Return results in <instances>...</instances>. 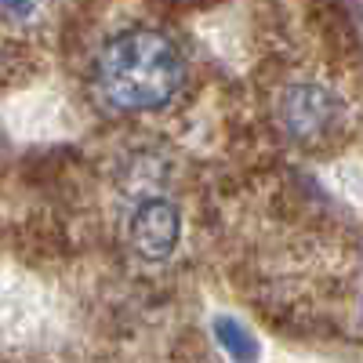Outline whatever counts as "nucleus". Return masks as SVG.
I'll return each instance as SVG.
<instances>
[{"instance_id": "obj_1", "label": "nucleus", "mask_w": 363, "mask_h": 363, "mask_svg": "<svg viewBox=\"0 0 363 363\" xmlns=\"http://www.w3.org/2000/svg\"><path fill=\"white\" fill-rule=\"evenodd\" d=\"M99 91L116 109H157L178 95L186 80L182 51L167 33L157 29H128L116 33L95 62Z\"/></svg>"}, {"instance_id": "obj_2", "label": "nucleus", "mask_w": 363, "mask_h": 363, "mask_svg": "<svg viewBox=\"0 0 363 363\" xmlns=\"http://www.w3.org/2000/svg\"><path fill=\"white\" fill-rule=\"evenodd\" d=\"M280 116H284V128L294 138L313 142V138L327 135L330 128L338 124L342 102L320 84H294L284 95V102H280Z\"/></svg>"}, {"instance_id": "obj_3", "label": "nucleus", "mask_w": 363, "mask_h": 363, "mask_svg": "<svg viewBox=\"0 0 363 363\" xmlns=\"http://www.w3.org/2000/svg\"><path fill=\"white\" fill-rule=\"evenodd\" d=\"M178 233H182V218L178 207L171 200H145L135 207L131 215V244L142 258L149 262H164L174 247H178Z\"/></svg>"}, {"instance_id": "obj_4", "label": "nucleus", "mask_w": 363, "mask_h": 363, "mask_svg": "<svg viewBox=\"0 0 363 363\" xmlns=\"http://www.w3.org/2000/svg\"><path fill=\"white\" fill-rule=\"evenodd\" d=\"M215 338H218V345H222L236 363H255V359H258L255 338H251L236 320H229V316H218V320H215Z\"/></svg>"}, {"instance_id": "obj_5", "label": "nucleus", "mask_w": 363, "mask_h": 363, "mask_svg": "<svg viewBox=\"0 0 363 363\" xmlns=\"http://www.w3.org/2000/svg\"><path fill=\"white\" fill-rule=\"evenodd\" d=\"M0 4H4V8H11V11H18V15H29V8H33L29 0H0Z\"/></svg>"}]
</instances>
